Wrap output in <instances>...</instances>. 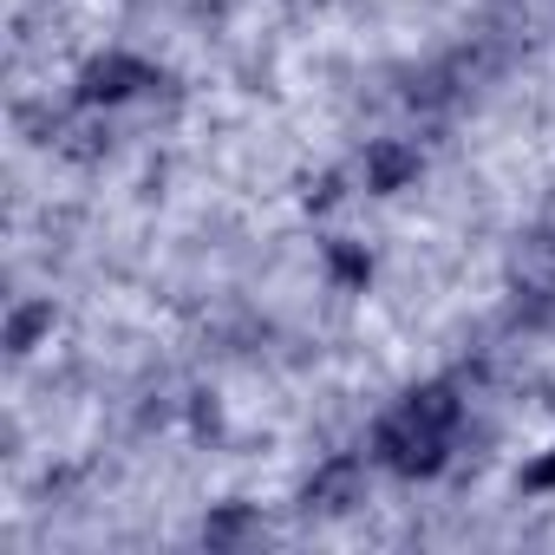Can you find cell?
<instances>
[{"label":"cell","instance_id":"obj_1","mask_svg":"<svg viewBox=\"0 0 555 555\" xmlns=\"http://www.w3.org/2000/svg\"><path fill=\"white\" fill-rule=\"evenodd\" d=\"M444 418H451L444 399L412 405V412L392 425V457H399V464H431V457H438V431H444Z\"/></svg>","mask_w":555,"mask_h":555},{"label":"cell","instance_id":"obj_2","mask_svg":"<svg viewBox=\"0 0 555 555\" xmlns=\"http://www.w3.org/2000/svg\"><path fill=\"white\" fill-rule=\"evenodd\" d=\"M535 477H542V483H555V457H548V464H542V470H535Z\"/></svg>","mask_w":555,"mask_h":555}]
</instances>
